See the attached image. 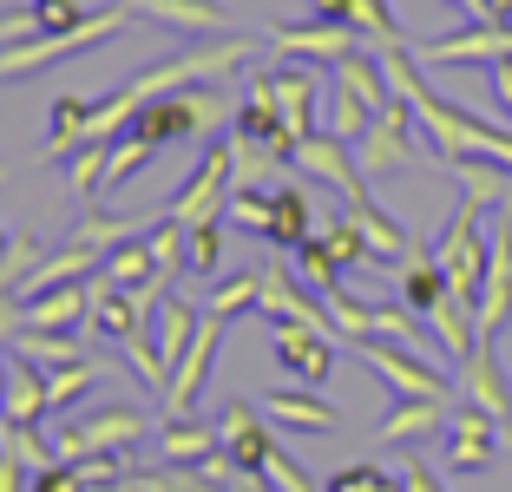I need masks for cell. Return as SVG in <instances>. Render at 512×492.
Masks as SVG:
<instances>
[{
    "mask_svg": "<svg viewBox=\"0 0 512 492\" xmlns=\"http://www.w3.org/2000/svg\"><path fill=\"white\" fill-rule=\"evenodd\" d=\"M230 119H237V112H230L224 86H184V92H171V99L138 105L125 132H138L145 145L165 151V145H184V138H224Z\"/></svg>",
    "mask_w": 512,
    "mask_h": 492,
    "instance_id": "1",
    "label": "cell"
},
{
    "mask_svg": "<svg viewBox=\"0 0 512 492\" xmlns=\"http://www.w3.org/2000/svg\"><path fill=\"white\" fill-rule=\"evenodd\" d=\"M480 217H486V210L473 204V197H460V204H453V217H447V230L434 237V263H440V276H447L453 296H480V283H486L493 237L480 230Z\"/></svg>",
    "mask_w": 512,
    "mask_h": 492,
    "instance_id": "2",
    "label": "cell"
},
{
    "mask_svg": "<svg viewBox=\"0 0 512 492\" xmlns=\"http://www.w3.org/2000/svg\"><path fill=\"white\" fill-rule=\"evenodd\" d=\"M230 191H237V171H230V132H224V138H204V158H197V171L171 191L165 217H178V224H211V217L230 210Z\"/></svg>",
    "mask_w": 512,
    "mask_h": 492,
    "instance_id": "3",
    "label": "cell"
},
{
    "mask_svg": "<svg viewBox=\"0 0 512 492\" xmlns=\"http://www.w3.org/2000/svg\"><path fill=\"white\" fill-rule=\"evenodd\" d=\"M151 433V420L138 407H99V414H79L66 427H53V453L60 460H92V453H119V447H138Z\"/></svg>",
    "mask_w": 512,
    "mask_h": 492,
    "instance_id": "4",
    "label": "cell"
},
{
    "mask_svg": "<svg viewBox=\"0 0 512 492\" xmlns=\"http://www.w3.org/2000/svg\"><path fill=\"white\" fill-rule=\"evenodd\" d=\"M414 105L407 99H388L375 112L362 138H355V164H362V178H388V171H407V164H421V145H414Z\"/></svg>",
    "mask_w": 512,
    "mask_h": 492,
    "instance_id": "5",
    "label": "cell"
},
{
    "mask_svg": "<svg viewBox=\"0 0 512 492\" xmlns=\"http://www.w3.org/2000/svg\"><path fill=\"white\" fill-rule=\"evenodd\" d=\"M348 348H355L401 401H453V381L427 355H414V348H394V342H348Z\"/></svg>",
    "mask_w": 512,
    "mask_h": 492,
    "instance_id": "6",
    "label": "cell"
},
{
    "mask_svg": "<svg viewBox=\"0 0 512 492\" xmlns=\"http://www.w3.org/2000/svg\"><path fill=\"white\" fill-rule=\"evenodd\" d=\"M499 440H506V427H499L493 414H480V407H453L447 433H440V460H447V473H486V466L499 460Z\"/></svg>",
    "mask_w": 512,
    "mask_h": 492,
    "instance_id": "7",
    "label": "cell"
},
{
    "mask_svg": "<svg viewBox=\"0 0 512 492\" xmlns=\"http://www.w3.org/2000/svg\"><path fill=\"white\" fill-rule=\"evenodd\" d=\"M296 171L302 178H322L342 204H368V178L362 164H355V145H342L335 132H309L296 145Z\"/></svg>",
    "mask_w": 512,
    "mask_h": 492,
    "instance_id": "8",
    "label": "cell"
},
{
    "mask_svg": "<svg viewBox=\"0 0 512 492\" xmlns=\"http://www.w3.org/2000/svg\"><path fill=\"white\" fill-rule=\"evenodd\" d=\"M506 53H512V27H499V20H473L460 33H440V40L414 46L421 66H499Z\"/></svg>",
    "mask_w": 512,
    "mask_h": 492,
    "instance_id": "9",
    "label": "cell"
},
{
    "mask_svg": "<svg viewBox=\"0 0 512 492\" xmlns=\"http://www.w3.org/2000/svg\"><path fill=\"white\" fill-rule=\"evenodd\" d=\"M250 92H263V99H270L276 112L289 119V132H296V138L322 132V119H316V105H322L316 73H296V66H256V73H250Z\"/></svg>",
    "mask_w": 512,
    "mask_h": 492,
    "instance_id": "10",
    "label": "cell"
},
{
    "mask_svg": "<svg viewBox=\"0 0 512 492\" xmlns=\"http://www.w3.org/2000/svg\"><path fill=\"white\" fill-rule=\"evenodd\" d=\"M460 401L480 407V414H493L499 427H506V440H512V374L499 368L493 335H480V348L460 361Z\"/></svg>",
    "mask_w": 512,
    "mask_h": 492,
    "instance_id": "11",
    "label": "cell"
},
{
    "mask_svg": "<svg viewBox=\"0 0 512 492\" xmlns=\"http://www.w3.org/2000/svg\"><path fill=\"white\" fill-rule=\"evenodd\" d=\"M224 328L230 322H217V315H204V322H197L191 348H184V361L171 368V388H165V407H171V414H191V407H197V394H204V381H211V361H217V348H224Z\"/></svg>",
    "mask_w": 512,
    "mask_h": 492,
    "instance_id": "12",
    "label": "cell"
},
{
    "mask_svg": "<svg viewBox=\"0 0 512 492\" xmlns=\"http://www.w3.org/2000/svg\"><path fill=\"white\" fill-rule=\"evenodd\" d=\"M270 46L289 53V60H348V53H362V33L355 27H335V20H296V27H270Z\"/></svg>",
    "mask_w": 512,
    "mask_h": 492,
    "instance_id": "13",
    "label": "cell"
},
{
    "mask_svg": "<svg viewBox=\"0 0 512 492\" xmlns=\"http://www.w3.org/2000/svg\"><path fill=\"white\" fill-rule=\"evenodd\" d=\"M270 328H276V361L296 374L302 388H322V381L335 374V335L302 328V322H270Z\"/></svg>",
    "mask_w": 512,
    "mask_h": 492,
    "instance_id": "14",
    "label": "cell"
},
{
    "mask_svg": "<svg viewBox=\"0 0 512 492\" xmlns=\"http://www.w3.org/2000/svg\"><path fill=\"white\" fill-rule=\"evenodd\" d=\"M256 407H263L270 427H296V433H335L342 427V414H335L316 388H270Z\"/></svg>",
    "mask_w": 512,
    "mask_h": 492,
    "instance_id": "15",
    "label": "cell"
},
{
    "mask_svg": "<svg viewBox=\"0 0 512 492\" xmlns=\"http://www.w3.org/2000/svg\"><path fill=\"white\" fill-rule=\"evenodd\" d=\"M106 342H132V335H145V302H138V289H119L106 283V276H92V315H86Z\"/></svg>",
    "mask_w": 512,
    "mask_h": 492,
    "instance_id": "16",
    "label": "cell"
},
{
    "mask_svg": "<svg viewBox=\"0 0 512 492\" xmlns=\"http://www.w3.org/2000/svg\"><path fill=\"white\" fill-rule=\"evenodd\" d=\"M453 420V401H394V414L375 427L381 447H421V440H434V433H447Z\"/></svg>",
    "mask_w": 512,
    "mask_h": 492,
    "instance_id": "17",
    "label": "cell"
},
{
    "mask_svg": "<svg viewBox=\"0 0 512 492\" xmlns=\"http://www.w3.org/2000/svg\"><path fill=\"white\" fill-rule=\"evenodd\" d=\"M473 309H480V335H499L512 322V237H499V230H493V256H486V283L473 296Z\"/></svg>",
    "mask_w": 512,
    "mask_h": 492,
    "instance_id": "18",
    "label": "cell"
},
{
    "mask_svg": "<svg viewBox=\"0 0 512 492\" xmlns=\"http://www.w3.org/2000/svg\"><path fill=\"white\" fill-rule=\"evenodd\" d=\"M230 132H237V138H250V145H270L283 164H296V145H302V138L289 132V119L276 112L270 99H263V92H250V99L237 105V119H230Z\"/></svg>",
    "mask_w": 512,
    "mask_h": 492,
    "instance_id": "19",
    "label": "cell"
},
{
    "mask_svg": "<svg viewBox=\"0 0 512 492\" xmlns=\"http://www.w3.org/2000/svg\"><path fill=\"white\" fill-rule=\"evenodd\" d=\"M316 237V204H309V191L302 184H276L270 191V230H263V243H276V250H296V243Z\"/></svg>",
    "mask_w": 512,
    "mask_h": 492,
    "instance_id": "20",
    "label": "cell"
},
{
    "mask_svg": "<svg viewBox=\"0 0 512 492\" xmlns=\"http://www.w3.org/2000/svg\"><path fill=\"white\" fill-rule=\"evenodd\" d=\"M138 20H158V27L171 33H230L224 7L217 0H125Z\"/></svg>",
    "mask_w": 512,
    "mask_h": 492,
    "instance_id": "21",
    "label": "cell"
},
{
    "mask_svg": "<svg viewBox=\"0 0 512 492\" xmlns=\"http://www.w3.org/2000/svg\"><path fill=\"white\" fill-rule=\"evenodd\" d=\"M427 328L440 335V348H447V361H467L473 348H480V309H473V296H440L434 315H427Z\"/></svg>",
    "mask_w": 512,
    "mask_h": 492,
    "instance_id": "22",
    "label": "cell"
},
{
    "mask_svg": "<svg viewBox=\"0 0 512 492\" xmlns=\"http://www.w3.org/2000/svg\"><path fill=\"white\" fill-rule=\"evenodd\" d=\"M0 420L14 427H46V374L33 361L7 355V401H0Z\"/></svg>",
    "mask_w": 512,
    "mask_h": 492,
    "instance_id": "23",
    "label": "cell"
},
{
    "mask_svg": "<svg viewBox=\"0 0 512 492\" xmlns=\"http://www.w3.org/2000/svg\"><path fill=\"white\" fill-rule=\"evenodd\" d=\"M394 276H401V302L414 315H434V302L447 296V276H440V263H434V243H421V237H414V250L401 256Z\"/></svg>",
    "mask_w": 512,
    "mask_h": 492,
    "instance_id": "24",
    "label": "cell"
},
{
    "mask_svg": "<svg viewBox=\"0 0 512 492\" xmlns=\"http://www.w3.org/2000/svg\"><path fill=\"white\" fill-rule=\"evenodd\" d=\"M86 315H92V283H66L27 302V328H53V335H73Z\"/></svg>",
    "mask_w": 512,
    "mask_h": 492,
    "instance_id": "25",
    "label": "cell"
},
{
    "mask_svg": "<svg viewBox=\"0 0 512 492\" xmlns=\"http://www.w3.org/2000/svg\"><path fill=\"white\" fill-rule=\"evenodd\" d=\"M217 447H224L217 420H184V414L165 420V466H204Z\"/></svg>",
    "mask_w": 512,
    "mask_h": 492,
    "instance_id": "26",
    "label": "cell"
},
{
    "mask_svg": "<svg viewBox=\"0 0 512 492\" xmlns=\"http://www.w3.org/2000/svg\"><path fill=\"white\" fill-rule=\"evenodd\" d=\"M335 92H348V99H362L368 112H381V105L394 99L388 92V73H381V53H348V60H335Z\"/></svg>",
    "mask_w": 512,
    "mask_h": 492,
    "instance_id": "27",
    "label": "cell"
},
{
    "mask_svg": "<svg viewBox=\"0 0 512 492\" xmlns=\"http://www.w3.org/2000/svg\"><path fill=\"white\" fill-rule=\"evenodd\" d=\"M151 348H158V355H165V368H178L184 361V348H191V335H197V322H204V315L191 309V302H178V296H165L158 302V309H151Z\"/></svg>",
    "mask_w": 512,
    "mask_h": 492,
    "instance_id": "28",
    "label": "cell"
},
{
    "mask_svg": "<svg viewBox=\"0 0 512 492\" xmlns=\"http://www.w3.org/2000/svg\"><path fill=\"white\" fill-rule=\"evenodd\" d=\"M92 112H99V99L60 92V99H53V138H46V151H40V158H60V151H79V145H86Z\"/></svg>",
    "mask_w": 512,
    "mask_h": 492,
    "instance_id": "29",
    "label": "cell"
},
{
    "mask_svg": "<svg viewBox=\"0 0 512 492\" xmlns=\"http://www.w3.org/2000/svg\"><path fill=\"white\" fill-rule=\"evenodd\" d=\"M447 171L460 178V191H467L480 210H499V197L512 191V164H493V158H453Z\"/></svg>",
    "mask_w": 512,
    "mask_h": 492,
    "instance_id": "30",
    "label": "cell"
},
{
    "mask_svg": "<svg viewBox=\"0 0 512 492\" xmlns=\"http://www.w3.org/2000/svg\"><path fill=\"white\" fill-rule=\"evenodd\" d=\"M289 256H296V263H289V269H296V283H302V289H316L322 302H329L335 289H342V263L329 256V243H322V230H316L309 243H296Z\"/></svg>",
    "mask_w": 512,
    "mask_h": 492,
    "instance_id": "31",
    "label": "cell"
},
{
    "mask_svg": "<svg viewBox=\"0 0 512 492\" xmlns=\"http://www.w3.org/2000/svg\"><path fill=\"white\" fill-rule=\"evenodd\" d=\"M256 302H263V269H237V276H217L211 283V309L204 315H217V322H237V315H256Z\"/></svg>",
    "mask_w": 512,
    "mask_h": 492,
    "instance_id": "32",
    "label": "cell"
},
{
    "mask_svg": "<svg viewBox=\"0 0 512 492\" xmlns=\"http://www.w3.org/2000/svg\"><path fill=\"white\" fill-rule=\"evenodd\" d=\"M7 355L33 361V368H73V361H86V355H79V342H73V335H53V328H20Z\"/></svg>",
    "mask_w": 512,
    "mask_h": 492,
    "instance_id": "33",
    "label": "cell"
},
{
    "mask_svg": "<svg viewBox=\"0 0 512 492\" xmlns=\"http://www.w3.org/2000/svg\"><path fill=\"white\" fill-rule=\"evenodd\" d=\"M132 237H145V224H132V217H106V210H86L66 243H79V250H92V256H112L119 243H132Z\"/></svg>",
    "mask_w": 512,
    "mask_h": 492,
    "instance_id": "34",
    "label": "cell"
},
{
    "mask_svg": "<svg viewBox=\"0 0 512 492\" xmlns=\"http://www.w3.org/2000/svg\"><path fill=\"white\" fill-rule=\"evenodd\" d=\"M184 269L204 276V283H217V269H224V217H211V224H184Z\"/></svg>",
    "mask_w": 512,
    "mask_h": 492,
    "instance_id": "35",
    "label": "cell"
},
{
    "mask_svg": "<svg viewBox=\"0 0 512 492\" xmlns=\"http://www.w3.org/2000/svg\"><path fill=\"white\" fill-rule=\"evenodd\" d=\"M99 374H106V368H99L92 355L73 361V368H53V374H46V414H60V407H73L86 388H99Z\"/></svg>",
    "mask_w": 512,
    "mask_h": 492,
    "instance_id": "36",
    "label": "cell"
},
{
    "mask_svg": "<svg viewBox=\"0 0 512 492\" xmlns=\"http://www.w3.org/2000/svg\"><path fill=\"white\" fill-rule=\"evenodd\" d=\"M99 276H106V283H119V289H138V283H151V276H158V263H151L145 237H132V243H119V250L99 263Z\"/></svg>",
    "mask_w": 512,
    "mask_h": 492,
    "instance_id": "37",
    "label": "cell"
},
{
    "mask_svg": "<svg viewBox=\"0 0 512 492\" xmlns=\"http://www.w3.org/2000/svg\"><path fill=\"white\" fill-rule=\"evenodd\" d=\"M322 492H407V479L388 473V466H375V460H355V466H342V473H329Z\"/></svg>",
    "mask_w": 512,
    "mask_h": 492,
    "instance_id": "38",
    "label": "cell"
},
{
    "mask_svg": "<svg viewBox=\"0 0 512 492\" xmlns=\"http://www.w3.org/2000/svg\"><path fill=\"white\" fill-rule=\"evenodd\" d=\"M138 486L145 492H224L204 466H138Z\"/></svg>",
    "mask_w": 512,
    "mask_h": 492,
    "instance_id": "39",
    "label": "cell"
},
{
    "mask_svg": "<svg viewBox=\"0 0 512 492\" xmlns=\"http://www.w3.org/2000/svg\"><path fill=\"white\" fill-rule=\"evenodd\" d=\"M368 342H394V348H414L421 355V322L407 302H375V335Z\"/></svg>",
    "mask_w": 512,
    "mask_h": 492,
    "instance_id": "40",
    "label": "cell"
},
{
    "mask_svg": "<svg viewBox=\"0 0 512 492\" xmlns=\"http://www.w3.org/2000/svg\"><path fill=\"white\" fill-rule=\"evenodd\" d=\"M322 243H329V256H335L342 269H375V256H368V237L355 230V217H348V210L335 217L329 230H322Z\"/></svg>",
    "mask_w": 512,
    "mask_h": 492,
    "instance_id": "41",
    "label": "cell"
},
{
    "mask_svg": "<svg viewBox=\"0 0 512 492\" xmlns=\"http://www.w3.org/2000/svg\"><path fill=\"white\" fill-rule=\"evenodd\" d=\"M151 151H158V145H145L138 132H119V138H112V158H106V191H119V184L132 178V171H145V164H151Z\"/></svg>",
    "mask_w": 512,
    "mask_h": 492,
    "instance_id": "42",
    "label": "cell"
},
{
    "mask_svg": "<svg viewBox=\"0 0 512 492\" xmlns=\"http://www.w3.org/2000/svg\"><path fill=\"white\" fill-rule=\"evenodd\" d=\"M106 158H112V145H79L73 164H66V184H73L79 197H99L106 191Z\"/></svg>",
    "mask_w": 512,
    "mask_h": 492,
    "instance_id": "43",
    "label": "cell"
},
{
    "mask_svg": "<svg viewBox=\"0 0 512 492\" xmlns=\"http://www.w3.org/2000/svg\"><path fill=\"white\" fill-rule=\"evenodd\" d=\"M145 250H151V263H158V276L184 269V224L178 217H158V224L145 230Z\"/></svg>",
    "mask_w": 512,
    "mask_h": 492,
    "instance_id": "44",
    "label": "cell"
},
{
    "mask_svg": "<svg viewBox=\"0 0 512 492\" xmlns=\"http://www.w3.org/2000/svg\"><path fill=\"white\" fill-rule=\"evenodd\" d=\"M125 361H132V374L145 381L151 394H158V401H165V388H171V368H165V355L151 348V335H132V342H125Z\"/></svg>",
    "mask_w": 512,
    "mask_h": 492,
    "instance_id": "45",
    "label": "cell"
},
{
    "mask_svg": "<svg viewBox=\"0 0 512 492\" xmlns=\"http://www.w3.org/2000/svg\"><path fill=\"white\" fill-rule=\"evenodd\" d=\"M368 125H375V112H368L362 99H348V92H335V99H329V125H322V132H335L342 145H355Z\"/></svg>",
    "mask_w": 512,
    "mask_h": 492,
    "instance_id": "46",
    "label": "cell"
},
{
    "mask_svg": "<svg viewBox=\"0 0 512 492\" xmlns=\"http://www.w3.org/2000/svg\"><path fill=\"white\" fill-rule=\"evenodd\" d=\"M263 479H270V486H276V492H322V486H316V479L302 473V466H296V460H289V453H283V447H276V453H270V466H263Z\"/></svg>",
    "mask_w": 512,
    "mask_h": 492,
    "instance_id": "47",
    "label": "cell"
},
{
    "mask_svg": "<svg viewBox=\"0 0 512 492\" xmlns=\"http://www.w3.org/2000/svg\"><path fill=\"white\" fill-rule=\"evenodd\" d=\"M33 492H92V479L73 460H60V466H46V473H33Z\"/></svg>",
    "mask_w": 512,
    "mask_h": 492,
    "instance_id": "48",
    "label": "cell"
},
{
    "mask_svg": "<svg viewBox=\"0 0 512 492\" xmlns=\"http://www.w3.org/2000/svg\"><path fill=\"white\" fill-rule=\"evenodd\" d=\"M33 14H40V33H73L79 20H86V7H79V0H40Z\"/></svg>",
    "mask_w": 512,
    "mask_h": 492,
    "instance_id": "49",
    "label": "cell"
},
{
    "mask_svg": "<svg viewBox=\"0 0 512 492\" xmlns=\"http://www.w3.org/2000/svg\"><path fill=\"white\" fill-rule=\"evenodd\" d=\"M33 33H40V14H33V7L0 14V53H7V46H20V40H33Z\"/></svg>",
    "mask_w": 512,
    "mask_h": 492,
    "instance_id": "50",
    "label": "cell"
},
{
    "mask_svg": "<svg viewBox=\"0 0 512 492\" xmlns=\"http://www.w3.org/2000/svg\"><path fill=\"white\" fill-rule=\"evenodd\" d=\"M27 328V302L14 289H0V348H14V335Z\"/></svg>",
    "mask_w": 512,
    "mask_h": 492,
    "instance_id": "51",
    "label": "cell"
},
{
    "mask_svg": "<svg viewBox=\"0 0 512 492\" xmlns=\"http://www.w3.org/2000/svg\"><path fill=\"white\" fill-rule=\"evenodd\" d=\"M401 479H407V492H447V486H440V473H434L427 460H407Z\"/></svg>",
    "mask_w": 512,
    "mask_h": 492,
    "instance_id": "52",
    "label": "cell"
},
{
    "mask_svg": "<svg viewBox=\"0 0 512 492\" xmlns=\"http://www.w3.org/2000/svg\"><path fill=\"white\" fill-rule=\"evenodd\" d=\"M309 14H316V20H335V27H348V20H355V0H309Z\"/></svg>",
    "mask_w": 512,
    "mask_h": 492,
    "instance_id": "53",
    "label": "cell"
},
{
    "mask_svg": "<svg viewBox=\"0 0 512 492\" xmlns=\"http://www.w3.org/2000/svg\"><path fill=\"white\" fill-rule=\"evenodd\" d=\"M27 466H14V460H7V453H0V492H27Z\"/></svg>",
    "mask_w": 512,
    "mask_h": 492,
    "instance_id": "54",
    "label": "cell"
},
{
    "mask_svg": "<svg viewBox=\"0 0 512 492\" xmlns=\"http://www.w3.org/2000/svg\"><path fill=\"white\" fill-rule=\"evenodd\" d=\"M480 20H499V27H512V0H480Z\"/></svg>",
    "mask_w": 512,
    "mask_h": 492,
    "instance_id": "55",
    "label": "cell"
},
{
    "mask_svg": "<svg viewBox=\"0 0 512 492\" xmlns=\"http://www.w3.org/2000/svg\"><path fill=\"white\" fill-rule=\"evenodd\" d=\"M493 230H499V237H512V191L499 197V210H493Z\"/></svg>",
    "mask_w": 512,
    "mask_h": 492,
    "instance_id": "56",
    "label": "cell"
},
{
    "mask_svg": "<svg viewBox=\"0 0 512 492\" xmlns=\"http://www.w3.org/2000/svg\"><path fill=\"white\" fill-rule=\"evenodd\" d=\"M14 243H20V230L0 224V276H7V256H14Z\"/></svg>",
    "mask_w": 512,
    "mask_h": 492,
    "instance_id": "57",
    "label": "cell"
},
{
    "mask_svg": "<svg viewBox=\"0 0 512 492\" xmlns=\"http://www.w3.org/2000/svg\"><path fill=\"white\" fill-rule=\"evenodd\" d=\"M440 7H460V14H473V20H480V0H440Z\"/></svg>",
    "mask_w": 512,
    "mask_h": 492,
    "instance_id": "58",
    "label": "cell"
},
{
    "mask_svg": "<svg viewBox=\"0 0 512 492\" xmlns=\"http://www.w3.org/2000/svg\"><path fill=\"white\" fill-rule=\"evenodd\" d=\"M0 401H7V361H0Z\"/></svg>",
    "mask_w": 512,
    "mask_h": 492,
    "instance_id": "59",
    "label": "cell"
},
{
    "mask_svg": "<svg viewBox=\"0 0 512 492\" xmlns=\"http://www.w3.org/2000/svg\"><path fill=\"white\" fill-rule=\"evenodd\" d=\"M0 178H7V164H0Z\"/></svg>",
    "mask_w": 512,
    "mask_h": 492,
    "instance_id": "60",
    "label": "cell"
},
{
    "mask_svg": "<svg viewBox=\"0 0 512 492\" xmlns=\"http://www.w3.org/2000/svg\"><path fill=\"white\" fill-rule=\"evenodd\" d=\"M33 7H40V0H33Z\"/></svg>",
    "mask_w": 512,
    "mask_h": 492,
    "instance_id": "61",
    "label": "cell"
}]
</instances>
